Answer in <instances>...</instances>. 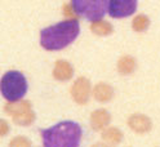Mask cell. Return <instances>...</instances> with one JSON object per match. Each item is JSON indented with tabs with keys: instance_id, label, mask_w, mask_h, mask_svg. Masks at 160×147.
<instances>
[{
	"instance_id": "6",
	"label": "cell",
	"mask_w": 160,
	"mask_h": 147,
	"mask_svg": "<svg viewBox=\"0 0 160 147\" xmlns=\"http://www.w3.org/2000/svg\"><path fill=\"white\" fill-rule=\"evenodd\" d=\"M137 0H108V13L114 18H124L136 12Z\"/></svg>"
},
{
	"instance_id": "8",
	"label": "cell",
	"mask_w": 160,
	"mask_h": 147,
	"mask_svg": "<svg viewBox=\"0 0 160 147\" xmlns=\"http://www.w3.org/2000/svg\"><path fill=\"white\" fill-rule=\"evenodd\" d=\"M128 125L137 133H145L151 128V121H150V119L147 116L137 114V115H133V116L129 117Z\"/></svg>"
},
{
	"instance_id": "12",
	"label": "cell",
	"mask_w": 160,
	"mask_h": 147,
	"mask_svg": "<svg viewBox=\"0 0 160 147\" xmlns=\"http://www.w3.org/2000/svg\"><path fill=\"white\" fill-rule=\"evenodd\" d=\"M134 68H136V61L129 56L122 57L118 62V71L123 75L132 74L134 71Z\"/></svg>"
},
{
	"instance_id": "10",
	"label": "cell",
	"mask_w": 160,
	"mask_h": 147,
	"mask_svg": "<svg viewBox=\"0 0 160 147\" xmlns=\"http://www.w3.org/2000/svg\"><path fill=\"white\" fill-rule=\"evenodd\" d=\"M110 123V114L106 110H97L91 116V125L94 130L105 129Z\"/></svg>"
},
{
	"instance_id": "14",
	"label": "cell",
	"mask_w": 160,
	"mask_h": 147,
	"mask_svg": "<svg viewBox=\"0 0 160 147\" xmlns=\"http://www.w3.org/2000/svg\"><path fill=\"white\" fill-rule=\"evenodd\" d=\"M102 138L108 143H119L123 138V134L116 128H108L103 132Z\"/></svg>"
},
{
	"instance_id": "16",
	"label": "cell",
	"mask_w": 160,
	"mask_h": 147,
	"mask_svg": "<svg viewBox=\"0 0 160 147\" xmlns=\"http://www.w3.org/2000/svg\"><path fill=\"white\" fill-rule=\"evenodd\" d=\"M63 14L66 16V17H68V18H71V19H76V12H75V9H74V7L72 5H68V4H66L65 7H63Z\"/></svg>"
},
{
	"instance_id": "1",
	"label": "cell",
	"mask_w": 160,
	"mask_h": 147,
	"mask_svg": "<svg viewBox=\"0 0 160 147\" xmlns=\"http://www.w3.org/2000/svg\"><path fill=\"white\" fill-rule=\"evenodd\" d=\"M79 32L80 27L76 19L62 21L40 32V44L47 51H61L75 40Z\"/></svg>"
},
{
	"instance_id": "11",
	"label": "cell",
	"mask_w": 160,
	"mask_h": 147,
	"mask_svg": "<svg viewBox=\"0 0 160 147\" xmlns=\"http://www.w3.org/2000/svg\"><path fill=\"white\" fill-rule=\"evenodd\" d=\"M93 96H94V98L98 102H107V101H110L112 98L114 91H112V88L110 85H107L105 83H99V84H97L94 86Z\"/></svg>"
},
{
	"instance_id": "4",
	"label": "cell",
	"mask_w": 160,
	"mask_h": 147,
	"mask_svg": "<svg viewBox=\"0 0 160 147\" xmlns=\"http://www.w3.org/2000/svg\"><path fill=\"white\" fill-rule=\"evenodd\" d=\"M75 12L88 21L102 19L108 9V0H72Z\"/></svg>"
},
{
	"instance_id": "15",
	"label": "cell",
	"mask_w": 160,
	"mask_h": 147,
	"mask_svg": "<svg viewBox=\"0 0 160 147\" xmlns=\"http://www.w3.org/2000/svg\"><path fill=\"white\" fill-rule=\"evenodd\" d=\"M150 25V21H148V18L143 14H139L137 17H134L133 19V22H132V26H133V30L134 31H138V32H142L145 31L146 28L148 27Z\"/></svg>"
},
{
	"instance_id": "2",
	"label": "cell",
	"mask_w": 160,
	"mask_h": 147,
	"mask_svg": "<svg viewBox=\"0 0 160 147\" xmlns=\"http://www.w3.org/2000/svg\"><path fill=\"white\" fill-rule=\"evenodd\" d=\"M45 147H76L82 140V128L74 121H63L40 132Z\"/></svg>"
},
{
	"instance_id": "7",
	"label": "cell",
	"mask_w": 160,
	"mask_h": 147,
	"mask_svg": "<svg viewBox=\"0 0 160 147\" xmlns=\"http://www.w3.org/2000/svg\"><path fill=\"white\" fill-rule=\"evenodd\" d=\"M91 94V83L85 77H79L71 88V96L79 105H85Z\"/></svg>"
},
{
	"instance_id": "17",
	"label": "cell",
	"mask_w": 160,
	"mask_h": 147,
	"mask_svg": "<svg viewBox=\"0 0 160 147\" xmlns=\"http://www.w3.org/2000/svg\"><path fill=\"white\" fill-rule=\"evenodd\" d=\"M8 132H9V125H8V123H7L5 120H3V119H0V137L5 135Z\"/></svg>"
},
{
	"instance_id": "3",
	"label": "cell",
	"mask_w": 160,
	"mask_h": 147,
	"mask_svg": "<svg viewBox=\"0 0 160 147\" xmlns=\"http://www.w3.org/2000/svg\"><path fill=\"white\" fill-rule=\"evenodd\" d=\"M0 92L8 102L18 101L27 92V80L19 71H8L0 80Z\"/></svg>"
},
{
	"instance_id": "5",
	"label": "cell",
	"mask_w": 160,
	"mask_h": 147,
	"mask_svg": "<svg viewBox=\"0 0 160 147\" xmlns=\"http://www.w3.org/2000/svg\"><path fill=\"white\" fill-rule=\"evenodd\" d=\"M4 110L9 116H12L13 121L18 125L26 126L35 120V112L28 101L18 100L9 102L8 105H5Z\"/></svg>"
},
{
	"instance_id": "9",
	"label": "cell",
	"mask_w": 160,
	"mask_h": 147,
	"mask_svg": "<svg viewBox=\"0 0 160 147\" xmlns=\"http://www.w3.org/2000/svg\"><path fill=\"white\" fill-rule=\"evenodd\" d=\"M53 75L57 80H68L71 79L74 75V68L66 61H57L54 65V70H53Z\"/></svg>"
},
{
	"instance_id": "13",
	"label": "cell",
	"mask_w": 160,
	"mask_h": 147,
	"mask_svg": "<svg viewBox=\"0 0 160 147\" xmlns=\"http://www.w3.org/2000/svg\"><path fill=\"white\" fill-rule=\"evenodd\" d=\"M91 30L99 36H105L112 32V26L111 23H108L107 21H102V19H98V21H93Z\"/></svg>"
}]
</instances>
